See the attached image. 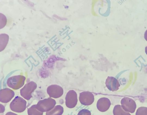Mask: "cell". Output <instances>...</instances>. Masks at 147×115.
I'll use <instances>...</instances> for the list:
<instances>
[{
  "mask_svg": "<svg viewBox=\"0 0 147 115\" xmlns=\"http://www.w3.org/2000/svg\"><path fill=\"white\" fill-rule=\"evenodd\" d=\"M26 77L22 75L14 76L8 78L7 85L12 89L17 90L22 87L24 85Z\"/></svg>",
  "mask_w": 147,
  "mask_h": 115,
  "instance_id": "obj_1",
  "label": "cell"
},
{
  "mask_svg": "<svg viewBox=\"0 0 147 115\" xmlns=\"http://www.w3.org/2000/svg\"><path fill=\"white\" fill-rule=\"evenodd\" d=\"M26 101L23 98L19 96H16L11 102L10 107L13 112H21L26 109Z\"/></svg>",
  "mask_w": 147,
  "mask_h": 115,
  "instance_id": "obj_2",
  "label": "cell"
},
{
  "mask_svg": "<svg viewBox=\"0 0 147 115\" xmlns=\"http://www.w3.org/2000/svg\"><path fill=\"white\" fill-rule=\"evenodd\" d=\"M56 103L55 100L50 97L39 101L36 104V108L42 112H47L53 109Z\"/></svg>",
  "mask_w": 147,
  "mask_h": 115,
  "instance_id": "obj_3",
  "label": "cell"
},
{
  "mask_svg": "<svg viewBox=\"0 0 147 115\" xmlns=\"http://www.w3.org/2000/svg\"><path fill=\"white\" fill-rule=\"evenodd\" d=\"M37 87L36 83L31 81L25 84L20 90V94L24 99L29 100L32 97V93Z\"/></svg>",
  "mask_w": 147,
  "mask_h": 115,
  "instance_id": "obj_4",
  "label": "cell"
},
{
  "mask_svg": "<svg viewBox=\"0 0 147 115\" xmlns=\"http://www.w3.org/2000/svg\"><path fill=\"white\" fill-rule=\"evenodd\" d=\"M47 92L50 97L57 98L61 97L63 93V90L60 86L56 85L49 86L47 89Z\"/></svg>",
  "mask_w": 147,
  "mask_h": 115,
  "instance_id": "obj_5",
  "label": "cell"
},
{
  "mask_svg": "<svg viewBox=\"0 0 147 115\" xmlns=\"http://www.w3.org/2000/svg\"><path fill=\"white\" fill-rule=\"evenodd\" d=\"M14 92L11 89L6 88L0 91V101L3 103H7L10 101L14 96Z\"/></svg>",
  "mask_w": 147,
  "mask_h": 115,
  "instance_id": "obj_6",
  "label": "cell"
},
{
  "mask_svg": "<svg viewBox=\"0 0 147 115\" xmlns=\"http://www.w3.org/2000/svg\"><path fill=\"white\" fill-rule=\"evenodd\" d=\"M63 112V108L60 105L55 106L50 110L47 112L46 115H61Z\"/></svg>",
  "mask_w": 147,
  "mask_h": 115,
  "instance_id": "obj_7",
  "label": "cell"
},
{
  "mask_svg": "<svg viewBox=\"0 0 147 115\" xmlns=\"http://www.w3.org/2000/svg\"><path fill=\"white\" fill-rule=\"evenodd\" d=\"M28 115H42L43 112L38 110L36 108V104L34 105L28 109Z\"/></svg>",
  "mask_w": 147,
  "mask_h": 115,
  "instance_id": "obj_8",
  "label": "cell"
},
{
  "mask_svg": "<svg viewBox=\"0 0 147 115\" xmlns=\"http://www.w3.org/2000/svg\"><path fill=\"white\" fill-rule=\"evenodd\" d=\"M136 115H147V108L139 109L137 110Z\"/></svg>",
  "mask_w": 147,
  "mask_h": 115,
  "instance_id": "obj_9",
  "label": "cell"
},
{
  "mask_svg": "<svg viewBox=\"0 0 147 115\" xmlns=\"http://www.w3.org/2000/svg\"><path fill=\"white\" fill-rule=\"evenodd\" d=\"M1 113L3 112L5 110L4 106L0 104Z\"/></svg>",
  "mask_w": 147,
  "mask_h": 115,
  "instance_id": "obj_10",
  "label": "cell"
},
{
  "mask_svg": "<svg viewBox=\"0 0 147 115\" xmlns=\"http://www.w3.org/2000/svg\"><path fill=\"white\" fill-rule=\"evenodd\" d=\"M5 115H18L17 114L11 112H9L6 114Z\"/></svg>",
  "mask_w": 147,
  "mask_h": 115,
  "instance_id": "obj_11",
  "label": "cell"
},
{
  "mask_svg": "<svg viewBox=\"0 0 147 115\" xmlns=\"http://www.w3.org/2000/svg\"><path fill=\"white\" fill-rule=\"evenodd\" d=\"M144 38L147 41V30L145 31L144 34Z\"/></svg>",
  "mask_w": 147,
  "mask_h": 115,
  "instance_id": "obj_12",
  "label": "cell"
},
{
  "mask_svg": "<svg viewBox=\"0 0 147 115\" xmlns=\"http://www.w3.org/2000/svg\"><path fill=\"white\" fill-rule=\"evenodd\" d=\"M145 52L146 54L147 55V46L145 47Z\"/></svg>",
  "mask_w": 147,
  "mask_h": 115,
  "instance_id": "obj_13",
  "label": "cell"
}]
</instances>
